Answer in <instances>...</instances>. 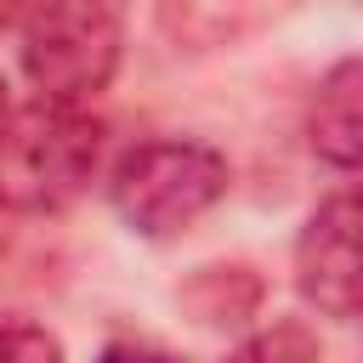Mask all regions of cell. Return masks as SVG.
<instances>
[{"mask_svg":"<svg viewBox=\"0 0 363 363\" xmlns=\"http://www.w3.org/2000/svg\"><path fill=\"white\" fill-rule=\"evenodd\" d=\"M102 363H182V357L164 352V346H153V340H130V335H119V340L102 346Z\"/></svg>","mask_w":363,"mask_h":363,"instance_id":"cell-8","label":"cell"},{"mask_svg":"<svg viewBox=\"0 0 363 363\" xmlns=\"http://www.w3.org/2000/svg\"><path fill=\"white\" fill-rule=\"evenodd\" d=\"M102 159V125L85 108L28 102L0 130V204L23 216L62 210L85 193Z\"/></svg>","mask_w":363,"mask_h":363,"instance_id":"cell-1","label":"cell"},{"mask_svg":"<svg viewBox=\"0 0 363 363\" xmlns=\"http://www.w3.org/2000/svg\"><path fill=\"white\" fill-rule=\"evenodd\" d=\"M0 363H62V340L40 323H0Z\"/></svg>","mask_w":363,"mask_h":363,"instance_id":"cell-7","label":"cell"},{"mask_svg":"<svg viewBox=\"0 0 363 363\" xmlns=\"http://www.w3.org/2000/svg\"><path fill=\"white\" fill-rule=\"evenodd\" d=\"M11 23H23V11H11V6H0V28H11Z\"/></svg>","mask_w":363,"mask_h":363,"instance_id":"cell-9","label":"cell"},{"mask_svg":"<svg viewBox=\"0 0 363 363\" xmlns=\"http://www.w3.org/2000/svg\"><path fill=\"white\" fill-rule=\"evenodd\" d=\"M227 363H318V340L306 323H272L227 352Z\"/></svg>","mask_w":363,"mask_h":363,"instance_id":"cell-6","label":"cell"},{"mask_svg":"<svg viewBox=\"0 0 363 363\" xmlns=\"http://www.w3.org/2000/svg\"><path fill=\"white\" fill-rule=\"evenodd\" d=\"M312 153L329 164H363V57H346L323 74L318 96H312V119H306Z\"/></svg>","mask_w":363,"mask_h":363,"instance_id":"cell-5","label":"cell"},{"mask_svg":"<svg viewBox=\"0 0 363 363\" xmlns=\"http://www.w3.org/2000/svg\"><path fill=\"white\" fill-rule=\"evenodd\" d=\"M125 45V17L102 0H57L23 11V74L34 79L40 102L79 108L96 96Z\"/></svg>","mask_w":363,"mask_h":363,"instance_id":"cell-3","label":"cell"},{"mask_svg":"<svg viewBox=\"0 0 363 363\" xmlns=\"http://www.w3.org/2000/svg\"><path fill=\"white\" fill-rule=\"evenodd\" d=\"M11 125V108H6V79H0V130Z\"/></svg>","mask_w":363,"mask_h":363,"instance_id":"cell-10","label":"cell"},{"mask_svg":"<svg viewBox=\"0 0 363 363\" xmlns=\"http://www.w3.org/2000/svg\"><path fill=\"white\" fill-rule=\"evenodd\" d=\"M295 289L323 318H363V193H329L295 238Z\"/></svg>","mask_w":363,"mask_h":363,"instance_id":"cell-4","label":"cell"},{"mask_svg":"<svg viewBox=\"0 0 363 363\" xmlns=\"http://www.w3.org/2000/svg\"><path fill=\"white\" fill-rule=\"evenodd\" d=\"M221 193H227V159L210 142H182V136L130 147L108 182L119 221L142 238H170L193 227Z\"/></svg>","mask_w":363,"mask_h":363,"instance_id":"cell-2","label":"cell"}]
</instances>
